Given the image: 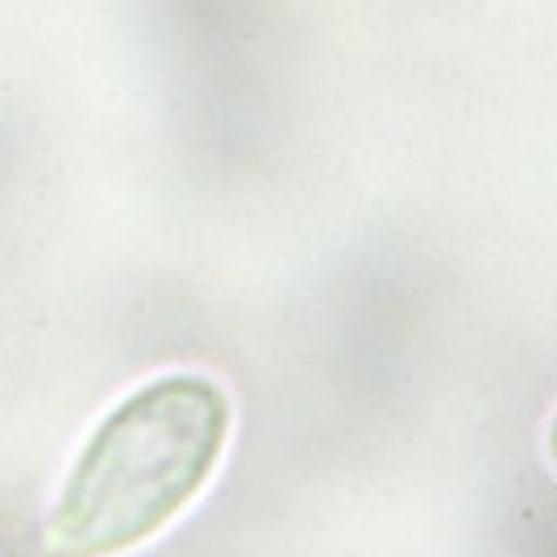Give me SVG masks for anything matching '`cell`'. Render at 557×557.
Wrapping results in <instances>:
<instances>
[{"mask_svg": "<svg viewBox=\"0 0 557 557\" xmlns=\"http://www.w3.org/2000/svg\"><path fill=\"white\" fill-rule=\"evenodd\" d=\"M554 458H557V424H554Z\"/></svg>", "mask_w": 557, "mask_h": 557, "instance_id": "7a4b0ae2", "label": "cell"}, {"mask_svg": "<svg viewBox=\"0 0 557 557\" xmlns=\"http://www.w3.org/2000/svg\"><path fill=\"white\" fill-rule=\"evenodd\" d=\"M233 408L209 374H166L125 395L96 424L50 511L67 557L134 549L205 491L230 442Z\"/></svg>", "mask_w": 557, "mask_h": 557, "instance_id": "6da1fadb", "label": "cell"}]
</instances>
